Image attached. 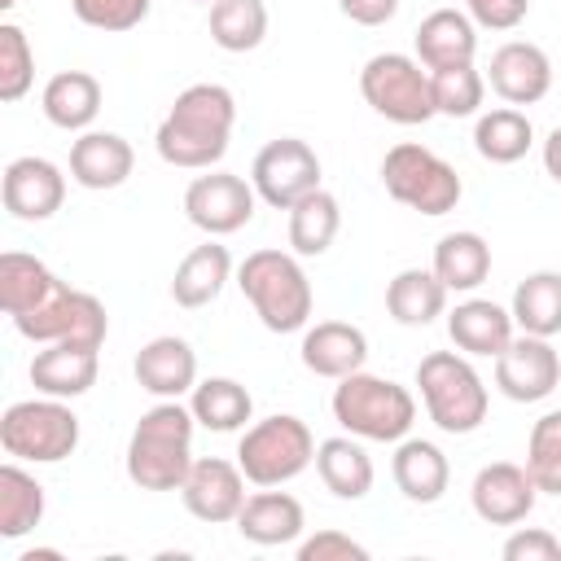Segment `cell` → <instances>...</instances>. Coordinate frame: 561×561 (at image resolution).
<instances>
[{"label": "cell", "instance_id": "obj_1", "mask_svg": "<svg viewBox=\"0 0 561 561\" xmlns=\"http://www.w3.org/2000/svg\"><path fill=\"white\" fill-rule=\"evenodd\" d=\"M237 96L224 83H188L153 131V149L167 167L210 171L232 140Z\"/></svg>", "mask_w": 561, "mask_h": 561}, {"label": "cell", "instance_id": "obj_2", "mask_svg": "<svg viewBox=\"0 0 561 561\" xmlns=\"http://www.w3.org/2000/svg\"><path fill=\"white\" fill-rule=\"evenodd\" d=\"M193 408L180 399H158L149 412H140L127 438V478L140 491H180L193 469Z\"/></svg>", "mask_w": 561, "mask_h": 561}, {"label": "cell", "instance_id": "obj_3", "mask_svg": "<svg viewBox=\"0 0 561 561\" xmlns=\"http://www.w3.org/2000/svg\"><path fill=\"white\" fill-rule=\"evenodd\" d=\"M237 285L267 333H298L311 324V280L294 250H254L237 263Z\"/></svg>", "mask_w": 561, "mask_h": 561}, {"label": "cell", "instance_id": "obj_4", "mask_svg": "<svg viewBox=\"0 0 561 561\" xmlns=\"http://www.w3.org/2000/svg\"><path fill=\"white\" fill-rule=\"evenodd\" d=\"M329 408H333V421L364 443H399V438H408V430L416 421L412 390L390 377L364 373V368L333 386Z\"/></svg>", "mask_w": 561, "mask_h": 561}, {"label": "cell", "instance_id": "obj_5", "mask_svg": "<svg viewBox=\"0 0 561 561\" xmlns=\"http://www.w3.org/2000/svg\"><path fill=\"white\" fill-rule=\"evenodd\" d=\"M416 386L430 421L443 434H473L486 421L491 394L465 351H430L416 364Z\"/></svg>", "mask_w": 561, "mask_h": 561}, {"label": "cell", "instance_id": "obj_6", "mask_svg": "<svg viewBox=\"0 0 561 561\" xmlns=\"http://www.w3.org/2000/svg\"><path fill=\"white\" fill-rule=\"evenodd\" d=\"M237 465L254 486H285L307 465H316V434L302 416H289V412L263 416L241 430Z\"/></svg>", "mask_w": 561, "mask_h": 561}, {"label": "cell", "instance_id": "obj_7", "mask_svg": "<svg viewBox=\"0 0 561 561\" xmlns=\"http://www.w3.org/2000/svg\"><path fill=\"white\" fill-rule=\"evenodd\" d=\"M0 447L9 460L26 465H57L79 447V416L66 399H18L0 416Z\"/></svg>", "mask_w": 561, "mask_h": 561}, {"label": "cell", "instance_id": "obj_8", "mask_svg": "<svg viewBox=\"0 0 561 561\" xmlns=\"http://www.w3.org/2000/svg\"><path fill=\"white\" fill-rule=\"evenodd\" d=\"M381 184L399 206H412L421 215H447L460 206V175L447 158H438L434 149L416 145V140H399L386 149L381 158Z\"/></svg>", "mask_w": 561, "mask_h": 561}, {"label": "cell", "instance_id": "obj_9", "mask_svg": "<svg viewBox=\"0 0 561 561\" xmlns=\"http://www.w3.org/2000/svg\"><path fill=\"white\" fill-rule=\"evenodd\" d=\"M359 96L386 118V123H399V127H416V123H430L438 110H434V83H430V70L408 57V53H377L364 61L359 70Z\"/></svg>", "mask_w": 561, "mask_h": 561}, {"label": "cell", "instance_id": "obj_10", "mask_svg": "<svg viewBox=\"0 0 561 561\" xmlns=\"http://www.w3.org/2000/svg\"><path fill=\"white\" fill-rule=\"evenodd\" d=\"M250 184L259 202H267L272 210H289L320 188V153L298 136H276L254 153Z\"/></svg>", "mask_w": 561, "mask_h": 561}, {"label": "cell", "instance_id": "obj_11", "mask_svg": "<svg viewBox=\"0 0 561 561\" xmlns=\"http://www.w3.org/2000/svg\"><path fill=\"white\" fill-rule=\"evenodd\" d=\"M254 184L232 171H206L184 188V215L206 237H232L254 219Z\"/></svg>", "mask_w": 561, "mask_h": 561}, {"label": "cell", "instance_id": "obj_12", "mask_svg": "<svg viewBox=\"0 0 561 561\" xmlns=\"http://www.w3.org/2000/svg\"><path fill=\"white\" fill-rule=\"evenodd\" d=\"M495 386L513 403H539L561 386V355L552 337L513 333V342L495 355Z\"/></svg>", "mask_w": 561, "mask_h": 561}, {"label": "cell", "instance_id": "obj_13", "mask_svg": "<svg viewBox=\"0 0 561 561\" xmlns=\"http://www.w3.org/2000/svg\"><path fill=\"white\" fill-rule=\"evenodd\" d=\"M535 500H539V486L530 478L526 465H513V460H491L473 473V486H469V504L473 513L486 522V526H517L535 513Z\"/></svg>", "mask_w": 561, "mask_h": 561}, {"label": "cell", "instance_id": "obj_14", "mask_svg": "<svg viewBox=\"0 0 561 561\" xmlns=\"http://www.w3.org/2000/svg\"><path fill=\"white\" fill-rule=\"evenodd\" d=\"M0 197H4V210L22 224H44L61 210L66 202V175L57 162L48 158H13L0 175Z\"/></svg>", "mask_w": 561, "mask_h": 561}, {"label": "cell", "instance_id": "obj_15", "mask_svg": "<svg viewBox=\"0 0 561 561\" xmlns=\"http://www.w3.org/2000/svg\"><path fill=\"white\" fill-rule=\"evenodd\" d=\"M180 500L206 526L237 522V513L245 504V473H241L237 460L202 456V460H193V469H188V478L180 486Z\"/></svg>", "mask_w": 561, "mask_h": 561}, {"label": "cell", "instance_id": "obj_16", "mask_svg": "<svg viewBox=\"0 0 561 561\" xmlns=\"http://www.w3.org/2000/svg\"><path fill=\"white\" fill-rule=\"evenodd\" d=\"M486 83L504 105H535L552 88V61L539 44L530 39H508L491 53Z\"/></svg>", "mask_w": 561, "mask_h": 561}, {"label": "cell", "instance_id": "obj_17", "mask_svg": "<svg viewBox=\"0 0 561 561\" xmlns=\"http://www.w3.org/2000/svg\"><path fill=\"white\" fill-rule=\"evenodd\" d=\"M302 368L316 373V377H329V381H342L351 373H359L368 364V337L359 324H346V320H320V324H307L302 329Z\"/></svg>", "mask_w": 561, "mask_h": 561}, {"label": "cell", "instance_id": "obj_18", "mask_svg": "<svg viewBox=\"0 0 561 561\" xmlns=\"http://www.w3.org/2000/svg\"><path fill=\"white\" fill-rule=\"evenodd\" d=\"M131 373H136V386L149 390L153 399H180L197 386V351L184 337L162 333L136 351Z\"/></svg>", "mask_w": 561, "mask_h": 561}, {"label": "cell", "instance_id": "obj_19", "mask_svg": "<svg viewBox=\"0 0 561 561\" xmlns=\"http://www.w3.org/2000/svg\"><path fill=\"white\" fill-rule=\"evenodd\" d=\"M101 373V351L79 346V342H48L31 359V386L53 399H79L96 386Z\"/></svg>", "mask_w": 561, "mask_h": 561}, {"label": "cell", "instance_id": "obj_20", "mask_svg": "<svg viewBox=\"0 0 561 561\" xmlns=\"http://www.w3.org/2000/svg\"><path fill=\"white\" fill-rule=\"evenodd\" d=\"M412 44H416V61L425 70L469 66L478 53V22L465 9H434L421 18Z\"/></svg>", "mask_w": 561, "mask_h": 561}, {"label": "cell", "instance_id": "obj_21", "mask_svg": "<svg viewBox=\"0 0 561 561\" xmlns=\"http://www.w3.org/2000/svg\"><path fill=\"white\" fill-rule=\"evenodd\" d=\"M131 167H136V153L118 131H92L88 127L70 145V180L79 188H92V193L118 188L131 175Z\"/></svg>", "mask_w": 561, "mask_h": 561}, {"label": "cell", "instance_id": "obj_22", "mask_svg": "<svg viewBox=\"0 0 561 561\" xmlns=\"http://www.w3.org/2000/svg\"><path fill=\"white\" fill-rule=\"evenodd\" d=\"M517 324L513 311L491 302V298H465L447 311V337L456 342V351L478 355V359H495L508 342H513Z\"/></svg>", "mask_w": 561, "mask_h": 561}, {"label": "cell", "instance_id": "obj_23", "mask_svg": "<svg viewBox=\"0 0 561 561\" xmlns=\"http://www.w3.org/2000/svg\"><path fill=\"white\" fill-rule=\"evenodd\" d=\"M228 280H232V254H228V245H219L215 237H206L202 245H193L175 263L171 298H175V307L197 311V307H210L224 294Z\"/></svg>", "mask_w": 561, "mask_h": 561}, {"label": "cell", "instance_id": "obj_24", "mask_svg": "<svg viewBox=\"0 0 561 561\" xmlns=\"http://www.w3.org/2000/svg\"><path fill=\"white\" fill-rule=\"evenodd\" d=\"M390 473H394V486L403 491V500H412V504H438L451 482V465H447L443 447L430 438H399Z\"/></svg>", "mask_w": 561, "mask_h": 561}, {"label": "cell", "instance_id": "obj_25", "mask_svg": "<svg viewBox=\"0 0 561 561\" xmlns=\"http://www.w3.org/2000/svg\"><path fill=\"white\" fill-rule=\"evenodd\" d=\"M307 526V513L302 504L289 495V491H276V486H263L259 495H245L241 513H237V530L241 539L259 543V548H280V543H294Z\"/></svg>", "mask_w": 561, "mask_h": 561}, {"label": "cell", "instance_id": "obj_26", "mask_svg": "<svg viewBox=\"0 0 561 561\" xmlns=\"http://www.w3.org/2000/svg\"><path fill=\"white\" fill-rule=\"evenodd\" d=\"M316 473L324 482V491H333L337 500H364L373 491V456L364 451V438L355 434H333L324 443H316Z\"/></svg>", "mask_w": 561, "mask_h": 561}, {"label": "cell", "instance_id": "obj_27", "mask_svg": "<svg viewBox=\"0 0 561 561\" xmlns=\"http://www.w3.org/2000/svg\"><path fill=\"white\" fill-rule=\"evenodd\" d=\"M386 311L403 329H425L447 316V285L434 276V267H403L386 285Z\"/></svg>", "mask_w": 561, "mask_h": 561}, {"label": "cell", "instance_id": "obj_28", "mask_svg": "<svg viewBox=\"0 0 561 561\" xmlns=\"http://www.w3.org/2000/svg\"><path fill=\"white\" fill-rule=\"evenodd\" d=\"M39 110L61 131H88L101 114V79L88 70H61L44 83Z\"/></svg>", "mask_w": 561, "mask_h": 561}, {"label": "cell", "instance_id": "obj_29", "mask_svg": "<svg viewBox=\"0 0 561 561\" xmlns=\"http://www.w3.org/2000/svg\"><path fill=\"white\" fill-rule=\"evenodd\" d=\"M57 289H61V280L35 254H22V250L0 254V307L9 311V320H22V316L39 311Z\"/></svg>", "mask_w": 561, "mask_h": 561}, {"label": "cell", "instance_id": "obj_30", "mask_svg": "<svg viewBox=\"0 0 561 561\" xmlns=\"http://www.w3.org/2000/svg\"><path fill=\"white\" fill-rule=\"evenodd\" d=\"M434 276L447 285V294H473L491 276V245L482 232H447L434 245Z\"/></svg>", "mask_w": 561, "mask_h": 561}, {"label": "cell", "instance_id": "obj_31", "mask_svg": "<svg viewBox=\"0 0 561 561\" xmlns=\"http://www.w3.org/2000/svg\"><path fill=\"white\" fill-rule=\"evenodd\" d=\"M188 408H193L197 425L215 430V434L245 430V421L254 416V399H250V390L237 377H206V381H197L188 390Z\"/></svg>", "mask_w": 561, "mask_h": 561}, {"label": "cell", "instance_id": "obj_32", "mask_svg": "<svg viewBox=\"0 0 561 561\" xmlns=\"http://www.w3.org/2000/svg\"><path fill=\"white\" fill-rule=\"evenodd\" d=\"M530 145H535V127H530V118L517 105L486 110L473 123V149H478V158H486L495 167L522 162L530 153Z\"/></svg>", "mask_w": 561, "mask_h": 561}, {"label": "cell", "instance_id": "obj_33", "mask_svg": "<svg viewBox=\"0 0 561 561\" xmlns=\"http://www.w3.org/2000/svg\"><path fill=\"white\" fill-rule=\"evenodd\" d=\"M337 228H342V206L329 188H316L289 206V250L298 259H320L333 245Z\"/></svg>", "mask_w": 561, "mask_h": 561}, {"label": "cell", "instance_id": "obj_34", "mask_svg": "<svg viewBox=\"0 0 561 561\" xmlns=\"http://www.w3.org/2000/svg\"><path fill=\"white\" fill-rule=\"evenodd\" d=\"M513 324L517 333L535 337H557L561 333V272H530L513 289Z\"/></svg>", "mask_w": 561, "mask_h": 561}, {"label": "cell", "instance_id": "obj_35", "mask_svg": "<svg viewBox=\"0 0 561 561\" xmlns=\"http://www.w3.org/2000/svg\"><path fill=\"white\" fill-rule=\"evenodd\" d=\"M44 522V486L35 473L22 469V460H9L0 469V535L22 539Z\"/></svg>", "mask_w": 561, "mask_h": 561}, {"label": "cell", "instance_id": "obj_36", "mask_svg": "<svg viewBox=\"0 0 561 561\" xmlns=\"http://www.w3.org/2000/svg\"><path fill=\"white\" fill-rule=\"evenodd\" d=\"M267 35L263 0H215L210 4V39L224 53H254Z\"/></svg>", "mask_w": 561, "mask_h": 561}, {"label": "cell", "instance_id": "obj_37", "mask_svg": "<svg viewBox=\"0 0 561 561\" xmlns=\"http://www.w3.org/2000/svg\"><path fill=\"white\" fill-rule=\"evenodd\" d=\"M434 83V110L447 118H473L482 110L486 96V75L469 61V66H447V70H430Z\"/></svg>", "mask_w": 561, "mask_h": 561}, {"label": "cell", "instance_id": "obj_38", "mask_svg": "<svg viewBox=\"0 0 561 561\" xmlns=\"http://www.w3.org/2000/svg\"><path fill=\"white\" fill-rule=\"evenodd\" d=\"M526 469L539 495H561V408L543 412L526 438Z\"/></svg>", "mask_w": 561, "mask_h": 561}, {"label": "cell", "instance_id": "obj_39", "mask_svg": "<svg viewBox=\"0 0 561 561\" xmlns=\"http://www.w3.org/2000/svg\"><path fill=\"white\" fill-rule=\"evenodd\" d=\"M35 83V53L18 22H0V101H22Z\"/></svg>", "mask_w": 561, "mask_h": 561}, {"label": "cell", "instance_id": "obj_40", "mask_svg": "<svg viewBox=\"0 0 561 561\" xmlns=\"http://www.w3.org/2000/svg\"><path fill=\"white\" fill-rule=\"evenodd\" d=\"M70 13L92 31H136L149 18V0H70Z\"/></svg>", "mask_w": 561, "mask_h": 561}, {"label": "cell", "instance_id": "obj_41", "mask_svg": "<svg viewBox=\"0 0 561 561\" xmlns=\"http://www.w3.org/2000/svg\"><path fill=\"white\" fill-rule=\"evenodd\" d=\"M504 561H561V535L543 526H522L504 539Z\"/></svg>", "mask_w": 561, "mask_h": 561}, {"label": "cell", "instance_id": "obj_42", "mask_svg": "<svg viewBox=\"0 0 561 561\" xmlns=\"http://www.w3.org/2000/svg\"><path fill=\"white\" fill-rule=\"evenodd\" d=\"M298 561H368V548L342 530H316L298 543Z\"/></svg>", "mask_w": 561, "mask_h": 561}, {"label": "cell", "instance_id": "obj_43", "mask_svg": "<svg viewBox=\"0 0 561 561\" xmlns=\"http://www.w3.org/2000/svg\"><path fill=\"white\" fill-rule=\"evenodd\" d=\"M465 13L482 26V31H513L526 22L530 0H465Z\"/></svg>", "mask_w": 561, "mask_h": 561}, {"label": "cell", "instance_id": "obj_44", "mask_svg": "<svg viewBox=\"0 0 561 561\" xmlns=\"http://www.w3.org/2000/svg\"><path fill=\"white\" fill-rule=\"evenodd\" d=\"M337 9L355 26H386L399 13V0H337Z\"/></svg>", "mask_w": 561, "mask_h": 561}, {"label": "cell", "instance_id": "obj_45", "mask_svg": "<svg viewBox=\"0 0 561 561\" xmlns=\"http://www.w3.org/2000/svg\"><path fill=\"white\" fill-rule=\"evenodd\" d=\"M543 171L561 184V127H552L548 140H543Z\"/></svg>", "mask_w": 561, "mask_h": 561}, {"label": "cell", "instance_id": "obj_46", "mask_svg": "<svg viewBox=\"0 0 561 561\" xmlns=\"http://www.w3.org/2000/svg\"><path fill=\"white\" fill-rule=\"evenodd\" d=\"M57 557H61L57 548H31V552H22L18 561H57Z\"/></svg>", "mask_w": 561, "mask_h": 561}, {"label": "cell", "instance_id": "obj_47", "mask_svg": "<svg viewBox=\"0 0 561 561\" xmlns=\"http://www.w3.org/2000/svg\"><path fill=\"white\" fill-rule=\"evenodd\" d=\"M13 4H18V0H0V9H13Z\"/></svg>", "mask_w": 561, "mask_h": 561}, {"label": "cell", "instance_id": "obj_48", "mask_svg": "<svg viewBox=\"0 0 561 561\" xmlns=\"http://www.w3.org/2000/svg\"><path fill=\"white\" fill-rule=\"evenodd\" d=\"M197 4H215V0H197Z\"/></svg>", "mask_w": 561, "mask_h": 561}]
</instances>
